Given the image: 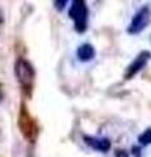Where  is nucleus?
I'll return each instance as SVG.
<instances>
[{"label": "nucleus", "mask_w": 151, "mask_h": 157, "mask_svg": "<svg viewBox=\"0 0 151 157\" xmlns=\"http://www.w3.org/2000/svg\"><path fill=\"white\" fill-rule=\"evenodd\" d=\"M69 16L74 20L76 32L83 33L87 29V20H88V8L84 0H72Z\"/></svg>", "instance_id": "obj_1"}, {"label": "nucleus", "mask_w": 151, "mask_h": 157, "mask_svg": "<svg viewBox=\"0 0 151 157\" xmlns=\"http://www.w3.org/2000/svg\"><path fill=\"white\" fill-rule=\"evenodd\" d=\"M14 75H16L18 82L25 89H30L34 81V70L32 64L25 59H17L14 64Z\"/></svg>", "instance_id": "obj_2"}, {"label": "nucleus", "mask_w": 151, "mask_h": 157, "mask_svg": "<svg viewBox=\"0 0 151 157\" xmlns=\"http://www.w3.org/2000/svg\"><path fill=\"white\" fill-rule=\"evenodd\" d=\"M18 126L22 132V135L26 137L28 140L34 141L37 137V126L34 123V121L32 119V117L29 115V113L25 110V107H21L20 111V118H18Z\"/></svg>", "instance_id": "obj_3"}, {"label": "nucleus", "mask_w": 151, "mask_h": 157, "mask_svg": "<svg viewBox=\"0 0 151 157\" xmlns=\"http://www.w3.org/2000/svg\"><path fill=\"white\" fill-rule=\"evenodd\" d=\"M150 20H151V11L149 7H143L141 8L139 11L135 13V16L131 20L130 25L128 28V32L130 34H138L143 30L150 24Z\"/></svg>", "instance_id": "obj_4"}, {"label": "nucleus", "mask_w": 151, "mask_h": 157, "mask_svg": "<svg viewBox=\"0 0 151 157\" xmlns=\"http://www.w3.org/2000/svg\"><path fill=\"white\" fill-rule=\"evenodd\" d=\"M150 58H151V54H150L149 51H142V52H141L139 55L133 60V63H131V64L128 67V70H126V73H125V77L129 80V78H131L133 76H135L146 64H147V62H149Z\"/></svg>", "instance_id": "obj_5"}, {"label": "nucleus", "mask_w": 151, "mask_h": 157, "mask_svg": "<svg viewBox=\"0 0 151 157\" xmlns=\"http://www.w3.org/2000/svg\"><path fill=\"white\" fill-rule=\"evenodd\" d=\"M84 141L85 144L93 148L96 151L100 152H106L110 148V143L108 139H104V137H93V136H84Z\"/></svg>", "instance_id": "obj_6"}, {"label": "nucleus", "mask_w": 151, "mask_h": 157, "mask_svg": "<svg viewBox=\"0 0 151 157\" xmlns=\"http://www.w3.org/2000/svg\"><path fill=\"white\" fill-rule=\"evenodd\" d=\"M95 48L92 45H89V43H83V45L79 46V48H77L76 51V55L77 58H79V60L81 62H89L92 60V59L95 58Z\"/></svg>", "instance_id": "obj_7"}, {"label": "nucleus", "mask_w": 151, "mask_h": 157, "mask_svg": "<svg viewBox=\"0 0 151 157\" xmlns=\"http://www.w3.org/2000/svg\"><path fill=\"white\" fill-rule=\"evenodd\" d=\"M138 141L141 145H149L151 144V128H147L143 131V134H141L138 137Z\"/></svg>", "instance_id": "obj_8"}, {"label": "nucleus", "mask_w": 151, "mask_h": 157, "mask_svg": "<svg viewBox=\"0 0 151 157\" xmlns=\"http://www.w3.org/2000/svg\"><path fill=\"white\" fill-rule=\"evenodd\" d=\"M67 3H69V0H54V7L58 11H63L66 8Z\"/></svg>", "instance_id": "obj_9"}, {"label": "nucleus", "mask_w": 151, "mask_h": 157, "mask_svg": "<svg viewBox=\"0 0 151 157\" xmlns=\"http://www.w3.org/2000/svg\"><path fill=\"white\" fill-rule=\"evenodd\" d=\"M116 157H129V155H128V152H125V151H117Z\"/></svg>", "instance_id": "obj_10"}, {"label": "nucleus", "mask_w": 151, "mask_h": 157, "mask_svg": "<svg viewBox=\"0 0 151 157\" xmlns=\"http://www.w3.org/2000/svg\"><path fill=\"white\" fill-rule=\"evenodd\" d=\"M2 101H3V94H2V90H0V104H2Z\"/></svg>", "instance_id": "obj_11"}]
</instances>
